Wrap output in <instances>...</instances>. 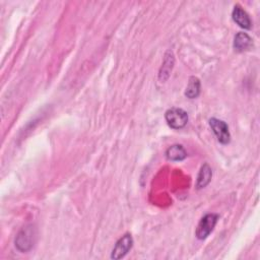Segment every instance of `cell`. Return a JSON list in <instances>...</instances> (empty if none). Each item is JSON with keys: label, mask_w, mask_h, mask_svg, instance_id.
<instances>
[{"label": "cell", "mask_w": 260, "mask_h": 260, "mask_svg": "<svg viewBox=\"0 0 260 260\" xmlns=\"http://www.w3.org/2000/svg\"><path fill=\"white\" fill-rule=\"evenodd\" d=\"M199 93H200V80L195 76H191L189 78V81L185 90V95L189 99H195L199 95Z\"/></svg>", "instance_id": "30bf717a"}, {"label": "cell", "mask_w": 260, "mask_h": 260, "mask_svg": "<svg viewBox=\"0 0 260 260\" xmlns=\"http://www.w3.org/2000/svg\"><path fill=\"white\" fill-rule=\"evenodd\" d=\"M252 46V39L246 32H238L234 39V49L237 52L249 50Z\"/></svg>", "instance_id": "52a82bcc"}, {"label": "cell", "mask_w": 260, "mask_h": 260, "mask_svg": "<svg viewBox=\"0 0 260 260\" xmlns=\"http://www.w3.org/2000/svg\"><path fill=\"white\" fill-rule=\"evenodd\" d=\"M133 245V239L132 236L130 234H125L123 235L115 244L113 250H112V254H111V258L112 259H120L123 258L132 248Z\"/></svg>", "instance_id": "5b68a950"}, {"label": "cell", "mask_w": 260, "mask_h": 260, "mask_svg": "<svg viewBox=\"0 0 260 260\" xmlns=\"http://www.w3.org/2000/svg\"><path fill=\"white\" fill-rule=\"evenodd\" d=\"M209 126L221 144H228L231 141L229 126L224 121L217 118H211L209 119Z\"/></svg>", "instance_id": "277c9868"}, {"label": "cell", "mask_w": 260, "mask_h": 260, "mask_svg": "<svg viewBox=\"0 0 260 260\" xmlns=\"http://www.w3.org/2000/svg\"><path fill=\"white\" fill-rule=\"evenodd\" d=\"M211 177H212L211 168L207 164H204L198 173L197 180H196V188L202 189L206 187L209 184Z\"/></svg>", "instance_id": "9c48e42d"}, {"label": "cell", "mask_w": 260, "mask_h": 260, "mask_svg": "<svg viewBox=\"0 0 260 260\" xmlns=\"http://www.w3.org/2000/svg\"><path fill=\"white\" fill-rule=\"evenodd\" d=\"M37 240V229L32 224H27L22 228L15 238V247L20 252L29 251Z\"/></svg>", "instance_id": "6da1fadb"}, {"label": "cell", "mask_w": 260, "mask_h": 260, "mask_svg": "<svg viewBox=\"0 0 260 260\" xmlns=\"http://www.w3.org/2000/svg\"><path fill=\"white\" fill-rule=\"evenodd\" d=\"M168 125L173 129H181L188 122V114L180 108H171L165 114Z\"/></svg>", "instance_id": "3957f363"}, {"label": "cell", "mask_w": 260, "mask_h": 260, "mask_svg": "<svg viewBox=\"0 0 260 260\" xmlns=\"http://www.w3.org/2000/svg\"><path fill=\"white\" fill-rule=\"evenodd\" d=\"M218 214L215 213H208L205 214L199 221L197 228H196V238L199 240L206 239L209 234L213 231L217 220H218Z\"/></svg>", "instance_id": "7a4b0ae2"}, {"label": "cell", "mask_w": 260, "mask_h": 260, "mask_svg": "<svg viewBox=\"0 0 260 260\" xmlns=\"http://www.w3.org/2000/svg\"><path fill=\"white\" fill-rule=\"evenodd\" d=\"M166 156L169 160L179 161L183 160L187 156V151L181 144H174L166 150Z\"/></svg>", "instance_id": "ba28073f"}, {"label": "cell", "mask_w": 260, "mask_h": 260, "mask_svg": "<svg viewBox=\"0 0 260 260\" xmlns=\"http://www.w3.org/2000/svg\"><path fill=\"white\" fill-rule=\"evenodd\" d=\"M232 17H233V20L242 28H245V29L251 28V25H252L251 19L248 13L240 5H235L232 12Z\"/></svg>", "instance_id": "8992f818"}]
</instances>
